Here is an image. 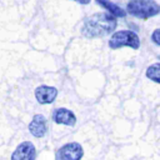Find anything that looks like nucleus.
<instances>
[{"mask_svg":"<svg viewBox=\"0 0 160 160\" xmlns=\"http://www.w3.org/2000/svg\"><path fill=\"white\" fill-rule=\"evenodd\" d=\"M95 1H96L98 5H100L101 8H104L105 10H108L115 18H125V15H126V11L122 8H120L119 5L114 4L110 0H95Z\"/></svg>","mask_w":160,"mask_h":160,"instance_id":"9","label":"nucleus"},{"mask_svg":"<svg viewBox=\"0 0 160 160\" xmlns=\"http://www.w3.org/2000/svg\"><path fill=\"white\" fill-rule=\"evenodd\" d=\"M129 46L134 50H138L140 48V38L136 32L131 30H120L115 31L111 35V39L109 40V48L112 50Z\"/></svg>","mask_w":160,"mask_h":160,"instance_id":"3","label":"nucleus"},{"mask_svg":"<svg viewBox=\"0 0 160 160\" xmlns=\"http://www.w3.org/2000/svg\"><path fill=\"white\" fill-rule=\"evenodd\" d=\"M118 26L116 18L110 12H96L85 19L80 31L88 39L104 38L111 34Z\"/></svg>","mask_w":160,"mask_h":160,"instance_id":"1","label":"nucleus"},{"mask_svg":"<svg viewBox=\"0 0 160 160\" xmlns=\"http://www.w3.org/2000/svg\"><path fill=\"white\" fill-rule=\"evenodd\" d=\"M146 78L156 84L160 82V62H155V64H151L148 69H146V72H145Z\"/></svg>","mask_w":160,"mask_h":160,"instance_id":"10","label":"nucleus"},{"mask_svg":"<svg viewBox=\"0 0 160 160\" xmlns=\"http://www.w3.org/2000/svg\"><path fill=\"white\" fill-rule=\"evenodd\" d=\"M56 96H58V89L54 86L40 85L35 89V98H36L38 102H40L41 105L54 102Z\"/></svg>","mask_w":160,"mask_h":160,"instance_id":"6","label":"nucleus"},{"mask_svg":"<svg viewBox=\"0 0 160 160\" xmlns=\"http://www.w3.org/2000/svg\"><path fill=\"white\" fill-rule=\"evenodd\" d=\"M159 36H160V30H159V29H155L154 32L151 34V41H154L155 45H160V39H159Z\"/></svg>","mask_w":160,"mask_h":160,"instance_id":"11","label":"nucleus"},{"mask_svg":"<svg viewBox=\"0 0 160 160\" xmlns=\"http://www.w3.org/2000/svg\"><path fill=\"white\" fill-rule=\"evenodd\" d=\"M36 158V149L32 142L22 141L16 146L14 152L11 154L12 160H34Z\"/></svg>","mask_w":160,"mask_h":160,"instance_id":"5","label":"nucleus"},{"mask_svg":"<svg viewBox=\"0 0 160 160\" xmlns=\"http://www.w3.org/2000/svg\"><path fill=\"white\" fill-rule=\"evenodd\" d=\"M52 119L56 124H61V125H66V126H74L76 124V116L75 114L66 109V108H59L54 111Z\"/></svg>","mask_w":160,"mask_h":160,"instance_id":"8","label":"nucleus"},{"mask_svg":"<svg viewBox=\"0 0 160 160\" xmlns=\"http://www.w3.org/2000/svg\"><path fill=\"white\" fill-rule=\"evenodd\" d=\"M84 155V149L81 144L72 141L62 145L55 152V158L58 160H80Z\"/></svg>","mask_w":160,"mask_h":160,"instance_id":"4","label":"nucleus"},{"mask_svg":"<svg viewBox=\"0 0 160 160\" xmlns=\"http://www.w3.org/2000/svg\"><path fill=\"white\" fill-rule=\"evenodd\" d=\"M72 1H76V2H79V4H81V5H88L91 0H72Z\"/></svg>","mask_w":160,"mask_h":160,"instance_id":"12","label":"nucleus"},{"mask_svg":"<svg viewBox=\"0 0 160 160\" xmlns=\"http://www.w3.org/2000/svg\"><path fill=\"white\" fill-rule=\"evenodd\" d=\"M159 11V4L155 0H130L126 5V12L142 20L158 15Z\"/></svg>","mask_w":160,"mask_h":160,"instance_id":"2","label":"nucleus"},{"mask_svg":"<svg viewBox=\"0 0 160 160\" xmlns=\"http://www.w3.org/2000/svg\"><path fill=\"white\" fill-rule=\"evenodd\" d=\"M29 131L35 138L45 136V134L48 131V120H46V118L41 114L34 115V118L31 119V121L29 124Z\"/></svg>","mask_w":160,"mask_h":160,"instance_id":"7","label":"nucleus"}]
</instances>
